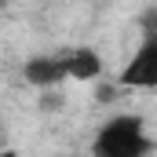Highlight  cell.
Segmentation results:
<instances>
[{
    "mask_svg": "<svg viewBox=\"0 0 157 157\" xmlns=\"http://www.w3.org/2000/svg\"><path fill=\"white\" fill-rule=\"evenodd\" d=\"M66 66H70V77H95V73L102 70L99 55L88 51V48H73V51H66Z\"/></svg>",
    "mask_w": 157,
    "mask_h": 157,
    "instance_id": "4",
    "label": "cell"
},
{
    "mask_svg": "<svg viewBox=\"0 0 157 157\" xmlns=\"http://www.w3.org/2000/svg\"><path fill=\"white\" fill-rule=\"evenodd\" d=\"M124 88H157V29H146V37L139 40V48L132 51V59L121 70Z\"/></svg>",
    "mask_w": 157,
    "mask_h": 157,
    "instance_id": "2",
    "label": "cell"
},
{
    "mask_svg": "<svg viewBox=\"0 0 157 157\" xmlns=\"http://www.w3.org/2000/svg\"><path fill=\"white\" fill-rule=\"evenodd\" d=\"M150 150H154V139L146 135V124L135 113H121L106 121L91 143L95 157H146Z\"/></svg>",
    "mask_w": 157,
    "mask_h": 157,
    "instance_id": "1",
    "label": "cell"
},
{
    "mask_svg": "<svg viewBox=\"0 0 157 157\" xmlns=\"http://www.w3.org/2000/svg\"><path fill=\"white\" fill-rule=\"evenodd\" d=\"M70 77V66H66V55H44V59H33L26 66V80H33L40 88H51V84H62Z\"/></svg>",
    "mask_w": 157,
    "mask_h": 157,
    "instance_id": "3",
    "label": "cell"
}]
</instances>
